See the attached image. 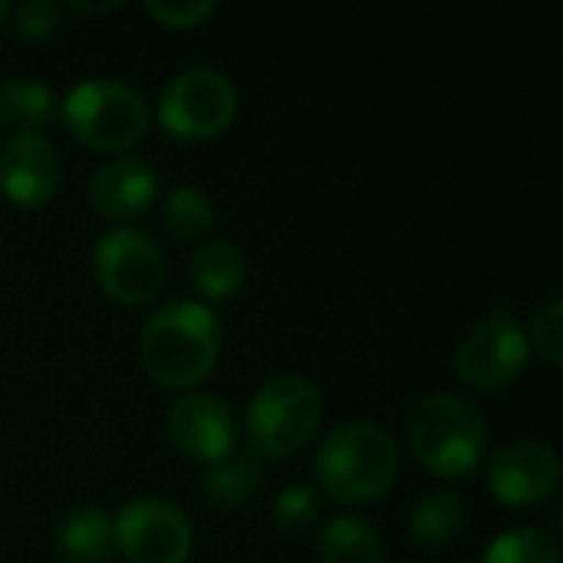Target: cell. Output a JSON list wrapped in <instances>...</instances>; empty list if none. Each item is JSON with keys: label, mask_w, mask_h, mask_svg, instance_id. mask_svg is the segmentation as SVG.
Wrapping results in <instances>:
<instances>
[{"label": "cell", "mask_w": 563, "mask_h": 563, "mask_svg": "<svg viewBox=\"0 0 563 563\" xmlns=\"http://www.w3.org/2000/svg\"><path fill=\"white\" fill-rule=\"evenodd\" d=\"M139 353L158 386L191 389L211 376L221 356V323L198 300H172L148 317Z\"/></svg>", "instance_id": "cell-1"}, {"label": "cell", "mask_w": 563, "mask_h": 563, "mask_svg": "<svg viewBox=\"0 0 563 563\" xmlns=\"http://www.w3.org/2000/svg\"><path fill=\"white\" fill-rule=\"evenodd\" d=\"M313 472L327 498L340 505H369L396 485L399 445L386 429L366 419L343 422L327 432Z\"/></svg>", "instance_id": "cell-2"}, {"label": "cell", "mask_w": 563, "mask_h": 563, "mask_svg": "<svg viewBox=\"0 0 563 563\" xmlns=\"http://www.w3.org/2000/svg\"><path fill=\"white\" fill-rule=\"evenodd\" d=\"M409 445L419 465L439 478H468L488 449V426L459 393H429L409 412Z\"/></svg>", "instance_id": "cell-3"}, {"label": "cell", "mask_w": 563, "mask_h": 563, "mask_svg": "<svg viewBox=\"0 0 563 563\" xmlns=\"http://www.w3.org/2000/svg\"><path fill=\"white\" fill-rule=\"evenodd\" d=\"M323 422L320 389L294 373L267 379L247 402L244 429L251 452L267 459H290L313 442Z\"/></svg>", "instance_id": "cell-4"}, {"label": "cell", "mask_w": 563, "mask_h": 563, "mask_svg": "<svg viewBox=\"0 0 563 563\" xmlns=\"http://www.w3.org/2000/svg\"><path fill=\"white\" fill-rule=\"evenodd\" d=\"M63 122L76 142L96 152H122L148 132V106L132 86L96 76L66 92Z\"/></svg>", "instance_id": "cell-5"}, {"label": "cell", "mask_w": 563, "mask_h": 563, "mask_svg": "<svg viewBox=\"0 0 563 563\" xmlns=\"http://www.w3.org/2000/svg\"><path fill=\"white\" fill-rule=\"evenodd\" d=\"M238 112L234 82L211 66H188L168 79L158 96V122L185 142L221 135Z\"/></svg>", "instance_id": "cell-6"}, {"label": "cell", "mask_w": 563, "mask_h": 563, "mask_svg": "<svg viewBox=\"0 0 563 563\" xmlns=\"http://www.w3.org/2000/svg\"><path fill=\"white\" fill-rule=\"evenodd\" d=\"M92 271L106 297L125 307L152 300L165 284V254L142 228H112L92 251Z\"/></svg>", "instance_id": "cell-7"}, {"label": "cell", "mask_w": 563, "mask_h": 563, "mask_svg": "<svg viewBox=\"0 0 563 563\" xmlns=\"http://www.w3.org/2000/svg\"><path fill=\"white\" fill-rule=\"evenodd\" d=\"M531 360L525 327L508 313H492L468 330L455 350V376L468 389L495 393L511 386Z\"/></svg>", "instance_id": "cell-8"}, {"label": "cell", "mask_w": 563, "mask_h": 563, "mask_svg": "<svg viewBox=\"0 0 563 563\" xmlns=\"http://www.w3.org/2000/svg\"><path fill=\"white\" fill-rule=\"evenodd\" d=\"M115 528V551L129 563H185L195 544L188 515L165 498H132Z\"/></svg>", "instance_id": "cell-9"}, {"label": "cell", "mask_w": 563, "mask_h": 563, "mask_svg": "<svg viewBox=\"0 0 563 563\" xmlns=\"http://www.w3.org/2000/svg\"><path fill=\"white\" fill-rule=\"evenodd\" d=\"M488 488L508 508H534L561 488V455L538 439L511 442L488 462Z\"/></svg>", "instance_id": "cell-10"}, {"label": "cell", "mask_w": 563, "mask_h": 563, "mask_svg": "<svg viewBox=\"0 0 563 563\" xmlns=\"http://www.w3.org/2000/svg\"><path fill=\"white\" fill-rule=\"evenodd\" d=\"M59 155L40 132L7 135L0 145V195L20 208L49 201L59 188Z\"/></svg>", "instance_id": "cell-11"}, {"label": "cell", "mask_w": 563, "mask_h": 563, "mask_svg": "<svg viewBox=\"0 0 563 563\" xmlns=\"http://www.w3.org/2000/svg\"><path fill=\"white\" fill-rule=\"evenodd\" d=\"M172 445L198 462H218L234 449V416L211 393H188L168 409Z\"/></svg>", "instance_id": "cell-12"}, {"label": "cell", "mask_w": 563, "mask_h": 563, "mask_svg": "<svg viewBox=\"0 0 563 563\" xmlns=\"http://www.w3.org/2000/svg\"><path fill=\"white\" fill-rule=\"evenodd\" d=\"M158 195V175L135 155L109 158L89 178V201L106 218H135Z\"/></svg>", "instance_id": "cell-13"}, {"label": "cell", "mask_w": 563, "mask_h": 563, "mask_svg": "<svg viewBox=\"0 0 563 563\" xmlns=\"http://www.w3.org/2000/svg\"><path fill=\"white\" fill-rule=\"evenodd\" d=\"M188 277L205 300H228L241 290L247 277V261L238 244L224 238H211L195 247L188 261Z\"/></svg>", "instance_id": "cell-14"}, {"label": "cell", "mask_w": 563, "mask_h": 563, "mask_svg": "<svg viewBox=\"0 0 563 563\" xmlns=\"http://www.w3.org/2000/svg\"><path fill=\"white\" fill-rule=\"evenodd\" d=\"M261 485V459L251 449H231L205 472V501L214 511H238Z\"/></svg>", "instance_id": "cell-15"}, {"label": "cell", "mask_w": 563, "mask_h": 563, "mask_svg": "<svg viewBox=\"0 0 563 563\" xmlns=\"http://www.w3.org/2000/svg\"><path fill=\"white\" fill-rule=\"evenodd\" d=\"M59 551L73 563H109L115 554V528L102 508H76L59 525Z\"/></svg>", "instance_id": "cell-16"}, {"label": "cell", "mask_w": 563, "mask_h": 563, "mask_svg": "<svg viewBox=\"0 0 563 563\" xmlns=\"http://www.w3.org/2000/svg\"><path fill=\"white\" fill-rule=\"evenodd\" d=\"M320 561L323 563H383V541L366 518L340 515L320 531Z\"/></svg>", "instance_id": "cell-17"}, {"label": "cell", "mask_w": 563, "mask_h": 563, "mask_svg": "<svg viewBox=\"0 0 563 563\" xmlns=\"http://www.w3.org/2000/svg\"><path fill=\"white\" fill-rule=\"evenodd\" d=\"M53 112H56V99H53L49 86L26 79V76L7 79L0 86V125L13 129V135L36 132V129L49 125Z\"/></svg>", "instance_id": "cell-18"}, {"label": "cell", "mask_w": 563, "mask_h": 563, "mask_svg": "<svg viewBox=\"0 0 563 563\" xmlns=\"http://www.w3.org/2000/svg\"><path fill=\"white\" fill-rule=\"evenodd\" d=\"M409 528H412V538L422 548L442 551V548H449V544H455L462 538V531H465V508H462L459 495L432 492V495H426L412 508Z\"/></svg>", "instance_id": "cell-19"}, {"label": "cell", "mask_w": 563, "mask_h": 563, "mask_svg": "<svg viewBox=\"0 0 563 563\" xmlns=\"http://www.w3.org/2000/svg\"><path fill=\"white\" fill-rule=\"evenodd\" d=\"M162 224L181 241L205 238L214 224V208L205 191L181 185V188L168 191V198L162 205Z\"/></svg>", "instance_id": "cell-20"}, {"label": "cell", "mask_w": 563, "mask_h": 563, "mask_svg": "<svg viewBox=\"0 0 563 563\" xmlns=\"http://www.w3.org/2000/svg\"><path fill=\"white\" fill-rule=\"evenodd\" d=\"M482 563H561L558 541L541 528H515L488 544Z\"/></svg>", "instance_id": "cell-21"}, {"label": "cell", "mask_w": 563, "mask_h": 563, "mask_svg": "<svg viewBox=\"0 0 563 563\" xmlns=\"http://www.w3.org/2000/svg\"><path fill=\"white\" fill-rule=\"evenodd\" d=\"M271 518L280 531L287 534H303L307 528H313L320 521V501L317 495L307 488V485H287L274 508H271Z\"/></svg>", "instance_id": "cell-22"}, {"label": "cell", "mask_w": 563, "mask_h": 563, "mask_svg": "<svg viewBox=\"0 0 563 563\" xmlns=\"http://www.w3.org/2000/svg\"><path fill=\"white\" fill-rule=\"evenodd\" d=\"M528 346H534L554 369H561L563 363V300L554 297L544 310H538L534 323H531V336Z\"/></svg>", "instance_id": "cell-23"}, {"label": "cell", "mask_w": 563, "mask_h": 563, "mask_svg": "<svg viewBox=\"0 0 563 563\" xmlns=\"http://www.w3.org/2000/svg\"><path fill=\"white\" fill-rule=\"evenodd\" d=\"M145 10H148L162 26L188 30V26L205 23V20L218 10V3H214V0H145Z\"/></svg>", "instance_id": "cell-24"}, {"label": "cell", "mask_w": 563, "mask_h": 563, "mask_svg": "<svg viewBox=\"0 0 563 563\" xmlns=\"http://www.w3.org/2000/svg\"><path fill=\"white\" fill-rule=\"evenodd\" d=\"M56 26H59V7L49 0H26L13 10V30L30 43L46 40Z\"/></svg>", "instance_id": "cell-25"}, {"label": "cell", "mask_w": 563, "mask_h": 563, "mask_svg": "<svg viewBox=\"0 0 563 563\" xmlns=\"http://www.w3.org/2000/svg\"><path fill=\"white\" fill-rule=\"evenodd\" d=\"M66 7L76 10V13H109V10H119L122 0H106V3H79V0H69Z\"/></svg>", "instance_id": "cell-26"}, {"label": "cell", "mask_w": 563, "mask_h": 563, "mask_svg": "<svg viewBox=\"0 0 563 563\" xmlns=\"http://www.w3.org/2000/svg\"><path fill=\"white\" fill-rule=\"evenodd\" d=\"M10 16V3L7 0H0V26H3V20Z\"/></svg>", "instance_id": "cell-27"}, {"label": "cell", "mask_w": 563, "mask_h": 563, "mask_svg": "<svg viewBox=\"0 0 563 563\" xmlns=\"http://www.w3.org/2000/svg\"><path fill=\"white\" fill-rule=\"evenodd\" d=\"M402 563H412V561H402Z\"/></svg>", "instance_id": "cell-28"}]
</instances>
